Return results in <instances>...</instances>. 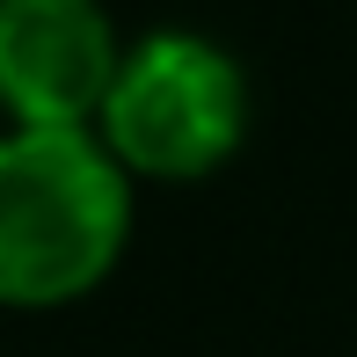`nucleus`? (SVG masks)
Wrapping results in <instances>:
<instances>
[{
    "instance_id": "obj_1",
    "label": "nucleus",
    "mask_w": 357,
    "mask_h": 357,
    "mask_svg": "<svg viewBox=\"0 0 357 357\" xmlns=\"http://www.w3.org/2000/svg\"><path fill=\"white\" fill-rule=\"evenodd\" d=\"M132 241V175L95 124H8L0 132V306L88 299Z\"/></svg>"
},
{
    "instance_id": "obj_2",
    "label": "nucleus",
    "mask_w": 357,
    "mask_h": 357,
    "mask_svg": "<svg viewBox=\"0 0 357 357\" xmlns=\"http://www.w3.org/2000/svg\"><path fill=\"white\" fill-rule=\"evenodd\" d=\"M95 139L132 183H204L248 139V73L197 29H146L109 73Z\"/></svg>"
},
{
    "instance_id": "obj_3",
    "label": "nucleus",
    "mask_w": 357,
    "mask_h": 357,
    "mask_svg": "<svg viewBox=\"0 0 357 357\" xmlns=\"http://www.w3.org/2000/svg\"><path fill=\"white\" fill-rule=\"evenodd\" d=\"M124 37L102 0H0V117L95 124Z\"/></svg>"
}]
</instances>
